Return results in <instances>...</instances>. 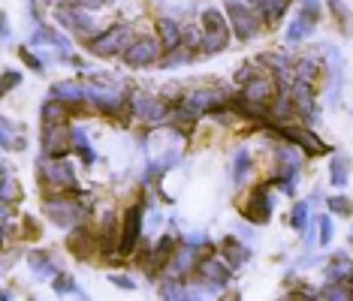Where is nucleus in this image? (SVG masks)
I'll use <instances>...</instances> for the list:
<instances>
[{
    "label": "nucleus",
    "instance_id": "1",
    "mask_svg": "<svg viewBox=\"0 0 353 301\" xmlns=\"http://www.w3.org/2000/svg\"><path fill=\"white\" fill-rule=\"evenodd\" d=\"M43 214L54 226L76 229V226L88 223V217L94 214V205L88 202L85 193H82V199H70V196H63V193H52L43 199Z\"/></svg>",
    "mask_w": 353,
    "mask_h": 301
},
{
    "label": "nucleus",
    "instance_id": "2",
    "mask_svg": "<svg viewBox=\"0 0 353 301\" xmlns=\"http://www.w3.org/2000/svg\"><path fill=\"white\" fill-rule=\"evenodd\" d=\"M199 27H203V54H218V52H223L230 45L232 27H230L227 12L218 10V6H208V10H203Z\"/></svg>",
    "mask_w": 353,
    "mask_h": 301
},
{
    "label": "nucleus",
    "instance_id": "3",
    "mask_svg": "<svg viewBox=\"0 0 353 301\" xmlns=\"http://www.w3.org/2000/svg\"><path fill=\"white\" fill-rule=\"evenodd\" d=\"M133 39H136L133 27L127 25V21H121V25H112L106 30H100L94 39H88L85 49H88V54H94V58H118V54H124L130 49Z\"/></svg>",
    "mask_w": 353,
    "mask_h": 301
},
{
    "label": "nucleus",
    "instance_id": "4",
    "mask_svg": "<svg viewBox=\"0 0 353 301\" xmlns=\"http://www.w3.org/2000/svg\"><path fill=\"white\" fill-rule=\"evenodd\" d=\"M37 181L39 187H52L54 193L61 190H76V169L73 163L63 157V160H54V157H39L37 160Z\"/></svg>",
    "mask_w": 353,
    "mask_h": 301
},
{
    "label": "nucleus",
    "instance_id": "5",
    "mask_svg": "<svg viewBox=\"0 0 353 301\" xmlns=\"http://www.w3.org/2000/svg\"><path fill=\"white\" fill-rule=\"evenodd\" d=\"M223 12H227L230 27H232V34L239 36V43H251V39L260 36L263 21H260V15L254 12V6L239 3V0H230V3L223 6Z\"/></svg>",
    "mask_w": 353,
    "mask_h": 301
},
{
    "label": "nucleus",
    "instance_id": "6",
    "mask_svg": "<svg viewBox=\"0 0 353 301\" xmlns=\"http://www.w3.org/2000/svg\"><path fill=\"white\" fill-rule=\"evenodd\" d=\"M232 277H236V268H232L223 256H214V253L212 256H203L199 265H196V280L203 283L208 292H214V296L227 287Z\"/></svg>",
    "mask_w": 353,
    "mask_h": 301
},
{
    "label": "nucleus",
    "instance_id": "7",
    "mask_svg": "<svg viewBox=\"0 0 353 301\" xmlns=\"http://www.w3.org/2000/svg\"><path fill=\"white\" fill-rule=\"evenodd\" d=\"M278 93H281L278 78L272 76L269 69H263V67L242 85V97L248 102H254V106H263V109H272V102H275Z\"/></svg>",
    "mask_w": 353,
    "mask_h": 301
},
{
    "label": "nucleus",
    "instance_id": "8",
    "mask_svg": "<svg viewBox=\"0 0 353 301\" xmlns=\"http://www.w3.org/2000/svg\"><path fill=\"white\" fill-rule=\"evenodd\" d=\"M130 112L145 124H163L172 112V102L166 97H154L145 91H133L130 93Z\"/></svg>",
    "mask_w": 353,
    "mask_h": 301
},
{
    "label": "nucleus",
    "instance_id": "9",
    "mask_svg": "<svg viewBox=\"0 0 353 301\" xmlns=\"http://www.w3.org/2000/svg\"><path fill=\"white\" fill-rule=\"evenodd\" d=\"M272 181H266V184H256L251 190V196H248V202L242 205V217L248 220V223L254 226H266L272 220V211H275V199H272Z\"/></svg>",
    "mask_w": 353,
    "mask_h": 301
},
{
    "label": "nucleus",
    "instance_id": "10",
    "mask_svg": "<svg viewBox=\"0 0 353 301\" xmlns=\"http://www.w3.org/2000/svg\"><path fill=\"white\" fill-rule=\"evenodd\" d=\"M160 52H163L160 39L136 36L130 43V49L121 54V60H124V67H130V69H148V67H157L160 63Z\"/></svg>",
    "mask_w": 353,
    "mask_h": 301
},
{
    "label": "nucleus",
    "instance_id": "11",
    "mask_svg": "<svg viewBox=\"0 0 353 301\" xmlns=\"http://www.w3.org/2000/svg\"><path fill=\"white\" fill-rule=\"evenodd\" d=\"M230 100H232V97H230L227 91H221V88H196V91L184 93L181 106L199 118V115H212V112H218V109H227V106H230Z\"/></svg>",
    "mask_w": 353,
    "mask_h": 301
},
{
    "label": "nucleus",
    "instance_id": "12",
    "mask_svg": "<svg viewBox=\"0 0 353 301\" xmlns=\"http://www.w3.org/2000/svg\"><path fill=\"white\" fill-rule=\"evenodd\" d=\"M142 217H145V208L142 205H130L121 217V244H118V259L121 256H130L139 247V238H142Z\"/></svg>",
    "mask_w": 353,
    "mask_h": 301
},
{
    "label": "nucleus",
    "instance_id": "13",
    "mask_svg": "<svg viewBox=\"0 0 353 301\" xmlns=\"http://www.w3.org/2000/svg\"><path fill=\"white\" fill-rule=\"evenodd\" d=\"M73 150V126L70 124H58V126H43V157H63Z\"/></svg>",
    "mask_w": 353,
    "mask_h": 301
},
{
    "label": "nucleus",
    "instance_id": "14",
    "mask_svg": "<svg viewBox=\"0 0 353 301\" xmlns=\"http://www.w3.org/2000/svg\"><path fill=\"white\" fill-rule=\"evenodd\" d=\"M121 220H118L115 211H106L100 217V226H97V253L103 259H112L118 253V244H121V232H118Z\"/></svg>",
    "mask_w": 353,
    "mask_h": 301
},
{
    "label": "nucleus",
    "instance_id": "15",
    "mask_svg": "<svg viewBox=\"0 0 353 301\" xmlns=\"http://www.w3.org/2000/svg\"><path fill=\"white\" fill-rule=\"evenodd\" d=\"M88 91V102H91V109H97L103 115H118L124 106H130V97H124V93H118L115 88H97V85H85Z\"/></svg>",
    "mask_w": 353,
    "mask_h": 301
},
{
    "label": "nucleus",
    "instance_id": "16",
    "mask_svg": "<svg viewBox=\"0 0 353 301\" xmlns=\"http://www.w3.org/2000/svg\"><path fill=\"white\" fill-rule=\"evenodd\" d=\"M54 21H58L61 27H67V30H73V34L79 36H85V39H94L97 34V19H94L91 12H85V10H54Z\"/></svg>",
    "mask_w": 353,
    "mask_h": 301
},
{
    "label": "nucleus",
    "instance_id": "17",
    "mask_svg": "<svg viewBox=\"0 0 353 301\" xmlns=\"http://www.w3.org/2000/svg\"><path fill=\"white\" fill-rule=\"evenodd\" d=\"M290 100H293V106H296V115H299L302 121L317 124L320 109H317L314 88H311V85H305V82H293V85H290Z\"/></svg>",
    "mask_w": 353,
    "mask_h": 301
},
{
    "label": "nucleus",
    "instance_id": "18",
    "mask_svg": "<svg viewBox=\"0 0 353 301\" xmlns=\"http://www.w3.org/2000/svg\"><path fill=\"white\" fill-rule=\"evenodd\" d=\"M94 247H97V232H94V229L88 226V223L70 229V235H67V250L73 253L79 263H88V259L94 256Z\"/></svg>",
    "mask_w": 353,
    "mask_h": 301
},
{
    "label": "nucleus",
    "instance_id": "19",
    "mask_svg": "<svg viewBox=\"0 0 353 301\" xmlns=\"http://www.w3.org/2000/svg\"><path fill=\"white\" fill-rule=\"evenodd\" d=\"M199 265V247L196 244H179V250L172 253L170 265H166V277H179V280H184L190 271H196Z\"/></svg>",
    "mask_w": 353,
    "mask_h": 301
},
{
    "label": "nucleus",
    "instance_id": "20",
    "mask_svg": "<svg viewBox=\"0 0 353 301\" xmlns=\"http://www.w3.org/2000/svg\"><path fill=\"white\" fill-rule=\"evenodd\" d=\"M254 12L260 15V21L266 27H278L281 19L287 15V6H290V0H251Z\"/></svg>",
    "mask_w": 353,
    "mask_h": 301
},
{
    "label": "nucleus",
    "instance_id": "21",
    "mask_svg": "<svg viewBox=\"0 0 353 301\" xmlns=\"http://www.w3.org/2000/svg\"><path fill=\"white\" fill-rule=\"evenodd\" d=\"M28 268L34 271L37 280H54V277L61 274L54 256H52V253H46V250H30L28 253Z\"/></svg>",
    "mask_w": 353,
    "mask_h": 301
},
{
    "label": "nucleus",
    "instance_id": "22",
    "mask_svg": "<svg viewBox=\"0 0 353 301\" xmlns=\"http://www.w3.org/2000/svg\"><path fill=\"white\" fill-rule=\"evenodd\" d=\"M323 271H326V283H353V259L347 253H335Z\"/></svg>",
    "mask_w": 353,
    "mask_h": 301
},
{
    "label": "nucleus",
    "instance_id": "23",
    "mask_svg": "<svg viewBox=\"0 0 353 301\" xmlns=\"http://www.w3.org/2000/svg\"><path fill=\"white\" fill-rule=\"evenodd\" d=\"M221 253L232 268H242L248 259H251V247H248L242 238H236V235H227V238L221 241Z\"/></svg>",
    "mask_w": 353,
    "mask_h": 301
},
{
    "label": "nucleus",
    "instance_id": "24",
    "mask_svg": "<svg viewBox=\"0 0 353 301\" xmlns=\"http://www.w3.org/2000/svg\"><path fill=\"white\" fill-rule=\"evenodd\" d=\"M39 121L43 126H58V124H70V106L61 100H46L43 106H39Z\"/></svg>",
    "mask_w": 353,
    "mask_h": 301
},
{
    "label": "nucleus",
    "instance_id": "25",
    "mask_svg": "<svg viewBox=\"0 0 353 301\" xmlns=\"http://www.w3.org/2000/svg\"><path fill=\"white\" fill-rule=\"evenodd\" d=\"M49 97L73 106V102H88V91H85V85H79V82H54Z\"/></svg>",
    "mask_w": 353,
    "mask_h": 301
},
{
    "label": "nucleus",
    "instance_id": "26",
    "mask_svg": "<svg viewBox=\"0 0 353 301\" xmlns=\"http://www.w3.org/2000/svg\"><path fill=\"white\" fill-rule=\"evenodd\" d=\"M320 69H323V63H320L317 54H302V58L293 63V82L314 85V78L320 76Z\"/></svg>",
    "mask_w": 353,
    "mask_h": 301
},
{
    "label": "nucleus",
    "instance_id": "27",
    "mask_svg": "<svg viewBox=\"0 0 353 301\" xmlns=\"http://www.w3.org/2000/svg\"><path fill=\"white\" fill-rule=\"evenodd\" d=\"M30 43H37V45H54V49H61L63 54H70V49H73V43H70V39L63 36L61 30H54L49 25H39L34 30V36H30Z\"/></svg>",
    "mask_w": 353,
    "mask_h": 301
},
{
    "label": "nucleus",
    "instance_id": "28",
    "mask_svg": "<svg viewBox=\"0 0 353 301\" xmlns=\"http://www.w3.org/2000/svg\"><path fill=\"white\" fill-rule=\"evenodd\" d=\"M157 39H160V45H163L166 52L181 49V27L175 25L172 19H160L157 21Z\"/></svg>",
    "mask_w": 353,
    "mask_h": 301
},
{
    "label": "nucleus",
    "instance_id": "29",
    "mask_svg": "<svg viewBox=\"0 0 353 301\" xmlns=\"http://www.w3.org/2000/svg\"><path fill=\"white\" fill-rule=\"evenodd\" d=\"M251 169H254V157L248 148H236L232 154V184H245L251 178Z\"/></svg>",
    "mask_w": 353,
    "mask_h": 301
},
{
    "label": "nucleus",
    "instance_id": "30",
    "mask_svg": "<svg viewBox=\"0 0 353 301\" xmlns=\"http://www.w3.org/2000/svg\"><path fill=\"white\" fill-rule=\"evenodd\" d=\"M73 154H76L85 166H94V163H97V150L91 148V139H88V133L82 130V126H73Z\"/></svg>",
    "mask_w": 353,
    "mask_h": 301
},
{
    "label": "nucleus",
    "instance_id": "31",
    "mask_svg": "<svg viewBox=\"0 0 353 301\" xmlns=\"http://www.w3.org/2000/svg\"><path fill=\"white\" fill-rule=\"evenodd\" d=\"M329 181H332V187H347L350 181V157L344 154H335L332 160H329Z\"/></svg>",
    "mask_w": 353,
    "mask_h": 301
},
{
    "label": "nucleus",
    "instance_id": "32",
    "mask_svg": "<svg viewBox=\"0 0 353 301\" xmlns=\"http://www.w3.org/2000/svg\"><path fill=\"white\" fill-rule=\"evenodd\" d=\"M311 30H314V21L296 12V19H290V25H287L284 36H287V43H302V39L311 36Z\"/></svg>",
    "mask_w": 353,
    "mask_h": 301
},
{
    "label": "nucleus",
    "instance_id": "33",
    "mask_svg": "<svg viewBox=\"0 0 353 301\" xmlns=\"http://www.w3.org/2000/svg\"><path fill=\"white\" fill-rule=\"evenodd\" d=\"M160 301H184L188 296V287H184V280L179 277H166V280H160Z\"/></svg>",
    "mask_w": 353,
    "mask_h": 301
},
{
    "label": "nucleus",
    "instance_id": "34",
    "mask_svg": "<svg viewBox=\"0 0 353 301\" xmlns=\"http://www.w3.org/2000/svg\"><path fill=\"white\" fill-rule=\"evenodd\" d=\"M25 199V190L15 178H0V205H15Z\"/></svg>",
    "mask_w": 353,
    "mask_h": 301
},
{
    "label": "nucleus",
    "instance_id": "35",
    "mask_svg": "<svg viewBox=\"0 0 353 301\" xmlns=\"http://www.w3.org/2000/svg\"><path fill=\"white\" fill-rule=\"evenodd\" d=\"M199 58L196 52H190V49H175V52H166V58H160L157 67H163V69H175V67H181V63H194Z\"/></svg>",
    "mask_w": 353,
    "mask_h": 301
},
{
    "label": "nucleus",
    "instance_id": "36",
    "mask_svg": "<svg viewBox=\"0 0 353 301\" xmlns=\"http://www.w3.org/2000/svg\"><path fill=\"white\" fill-rule=\"evenodd\" d=\"M52 289H54V296H85V292L79 289L76 277L70 274V271H61L58 277H54V280H52Z\"/></svg>",
    "mask_w": 353,
    "mask_h": 301
},
{
    "label": "nucleus",
    "instance_id": "37",
    "mask_svg": "<svg viewBox=\"0 0 353 301\" xmlns=\"http://www.w3.org/2000/svg\"><path fill=\"white\" fill-rule=\"evenodd\" d=\"M311 217H314V214H311L308 202H296L290 217H287V223H290V229H296V232H305V226L311 223Z\"/></svg>",
    "mask_w": 353,
    "mask_h": 301
},
{
    "label": "nucleus",
    "instance_id": "38",
    "mask_svg": "<svg viewBox=\"0 0 353 301\" xmlns=\"http://www.w3.org/2000/svg\"><path fill=\"white\" fill-rule=\"evenodd\" d=\"M320 296L326 301H353V283H326Z\"/></svg>",
    "mask_w": 353,
    "mask_h": 301
},
{
    "label": "nucleus",
    "instance_id": "39",
    "mask_svg": "<svg viewBox=\"0 0 353 301\" xmlns=\"http://www.w3.org/2000/svg\"><path fill=\"white\" fill-rule=\"evenodd\" d=\"M326 208H329V214H335V217H353V199L344 193L326 199Z\"/></svg>",
    "mask_w": 353,
    "mask_h": 301
},
{
    "label": "nucleus",
    "instance_id": "40",
    "mask_svg": "<svg viewBox=\"0 0 353 301\" xmlns=\"http://www.w3.org/2000/svg\"><path fill=\"white\" fill-rule=\"evenodd\" d=\"M317 287H311V283H293V292H290V301H320Z\"/></svg>",
    "mask_w": 353,
    "mask_h": 301
},
{
    "label": "nucleus",
    "instance_id": "41",
    "mask_svg": "<svg viewBox=\"0 0 353 301\" xmlns=\"http://www.w3.org/2000/svg\"><path fill=\"white\" fill-rule=\"evenodd\" d=\"M332 232H335V223L329 214H320L317 217V235H320V247H329L332 244Z\"/></svg>",
    "mask_w": 353,
    "mask_h": 301
},
{
    "label": "nucleus",
    "instance_id": "42",
    "mask_svg": "<svg viewBox=\"0 0 353 301\" xmlns=\"http://www.w3.org/2000/svg\"><path fill=\"white\" fill-rule=\"evenodd\" d=\"M39 235H43V229H39L37 217L34 214H25V217H21V241H37Z\"/></svg>",
    "mask_w": 353,
    "mask_h": 301
},
{
    "label": "nucleus",
    "instance_id": "43",
    "mask_svg": "<svg viewBox=\"0 0 353 301\" xmlns=\"http://www.w3.org/2000/svg\"><path fill=\"white\" fill-rule=\"evenodd\" d=\"M15 229V214H12V205H0V232H3V241H10Z\"/></svg>",
    "mask_w": 353,
    "mask_h": 301
},
{
    "label": "nucleus",
    "instance_id": "44",
    "mask_svg": "<svg viewBox=\"0 0 353 301\" xmlns=\"http://www.w3.org/2000/svg\"><path fill=\"white\" fill-rule=\"evenodd\" d=\"M19 58H21V63H25L28 69H34V73H46V63H49V60L37 58V54L30 52V49H25V45H21V49H19Z\"/></svg>",
    "mask_w": 353,
    "mask_h": 301
},
{
    "label": "nucleus",
    "instance_id": "45",
    "mask_svg": "<svg viewBox=\"0 0 353 301\" xmlns=\"http://www.w3.org/2000/svg\"><path fill=\"white\" fill-rule=\"evenodd\" d=\"M326 6L332 10L335 19H339V27L347 30V27H350V10H347V6H344L341 0H326Z\"/></svg>",
    "mask_w": 353,
    "mask_h": 301
},
{
    "label": "nucleus",
    "instance_id": "46",
    "mask_svg": "<svg viewBox=\"0 0 353 301\" xmlns=\"http://www.w3.org/2000/svg\"><path fill=\"white\" fill-rule=\"evenodd\" d=\"M299 15H305V19H311L317 25V19L323 15V3L320 0H299Z\"/></svg>",
    "mask_w": 353,
    "mask_h": 301
},
{
    "label": "nucleus",
    "instance_id": "47",
    "mask_svg": "<svg viewBox=\"0 0 353 301\" xmlns=\"http://www.w3.org/2000/svg\"><path fill=\"white\" fill-rule=\"evenodd\" d=\"M21 82H25V76H21L19 69H3V82H0V88H3V93H10V91L19 88Z\"/></svg>",
    "mask_w": 353,
    "mask_h": 301
},
{
    "label": "nucleus",
    "instance_id": "48",
    "mask_svg": "<svg viewBox=\"0 0 353 301\" xmlns=\"http://www.w3.org/2000/svg\"><path fill=\"white\" fill-rule=\"evenodd\" d=\"M0 148L3 150H25L28 148V139H25V133H19V136H6V139H0Z\"/></svg>",
    "mask_w": 353,
    "mask_h": 301
},
{
    "label": "nucleus",
    "instance_id": "49",
    "mask_svg": "<svg viewBox=\"0 0 353 301\" xmlns=\"http://www.w3.org/2000/svg\"><path fill=\"white\" fill-rule=\"evenodd\" d=\"M109 283H112V287H118V289H136V280H133V277L130 274H121V271H109Z\"/></svg>",
    "mask_w": 353,
    "mask_h": 301
},
{
    "label": "nucleus",
    "instance_id": "50",
    "mask_svg": "<svg viewBox=\"0 0 353 301\" xmlns=\"http://www.w3.org/2000/svg\"><path fill=\"white\" fill-rule=\"evenodd\" d=\"M12 133H15V124L10 121V118H0V139H6V136H12Z\"/></svg>",
    "mask_w": 353,
    "mask_h": 301
},
{
    "label": "nucleus",
    "instance_id": "51",
    "mask_svg": "<svg viewBox=\"0 0 353 301\" xmlns=\"http://www.w3.org/2000/svg\"><path fill=\"white\" fill-rule=\"evenodd\" d=\"M10 34H12V30H10V15H0V36H3V39H10Z\"/></svg>",
    "mask_w": 353,
    "mask_h": 301
},
{
    "label": "nucleus",
    "instance_id": "52",
    "mask_svg": "<svg viewBox=\"0 0 353 301\" xmlns=\"http://www.w3.org/2000/svg\"><path fill=\"white\" fill-rule=\"evenodd\" d=\"M221 301H242V298H239V296H223Z\"/></svg>",
    "mask_w": 353,
    "mask_h": 301
},
{
    "label": "nucleus",
    "instance_id": "53",
    "mask_svg": "<svg viewBox=\"0 0 353 301\" xmlns=\"http://www.w3.org/2000/svg\"><path fill=\"white\" fill-rule=\"evenodd\" d=\"M10 298H12V292H10V289H3V301H10Z\"/></svg>",
    "mask_w": 353,
    "mask_h": 301
},
{
    "label": "nucleus",
    "instance_id": "54",
    "mask_svg": "<svg viewBox=\"0 0 353 301\" xmlns=\"http://www.w3.org/2000/svg\"><path fill=\"white\" fill-rule=\"evenodd\" d=\"M347 241H350V244H353V229H350V235H347Z\"/></svg>",
    "mask_w": 353,
    "mask_h": 301
},
{
    "label": "nucleus",
    "instance_id": "55",
    "mask_svg": "<svg viewBox=\"0 0 353 301\" xmlns=\"http://www.w3.org/2000/svg\"><path fill=\"white\" fill-rule=\"evenodd\" d=\"M30 301H37V298H30Z\"/></svg>",
    "mask_w": 353,
    "mask_h": 301
}]
</instances>
